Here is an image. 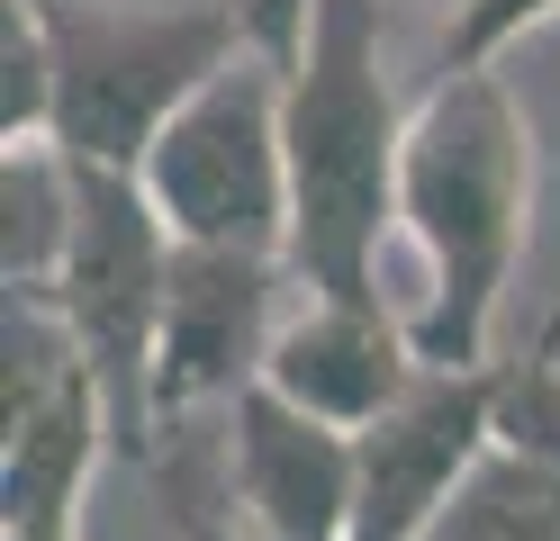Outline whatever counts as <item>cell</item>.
I'll return each instance as SVG.
<instances>
[{
	"mask_svg": "<svg viewBox=\"0 0 560 541\" xmlns=\"http://www.w3.org/2000/svg\"><path fill=\"white\" fill-rule=\"evenodd\" d=\"M416 541H560V460L488 443L479 469L443 496V515Z\"/></svg>",
	"mask_w": 560,
	"mask_h": 541,
	"instance_id": "obj_11",
	"label": "cell"
},
{
	"mask_svg": "<svg viewBox=\"0 0 560 541\" xmlns=\"http://www.w3.org/2000/svg\"><path fill=\"white\" fill-rule=\"evenodd\" d=\"M226 487L262 541H353L362 451L343 424L307 415L271 379H254L226 407Z\"/></svg>",
	"mask_w": 560,
	"mask_h": 541,
	"instance_id": "obj_8",
	"label": "cell"
},
{
	"mask_svg": "<svg viewBox=\"0 0 560 541\" xmlns=\"http://www.w3.org/2000/svg\"><path fill=\"white\" fill-rule=\"evenodd\" d=\"M280 252H235V244H172V289H163V343H154V433L190 407H235L262 379L271 334H280Z\"/></svg>",
	"mask_w": 560,
	"mask_h": 541,
	"instance_id": "obj_6",
	"label": "cell"
},
{
	"mask_svg": "<svg viewBox=\"0 0 560 541\" xmlns=\"http://www.w3.org/2000/svg\"><path fill=\"white\" fill-rule=\"evenodd\" d=\"M163 289H172V226L154 216L136 172L82 163V216L55 271V316L73 325L100 397H109L118 451H154V343H163Z\"/></svg>",
	"mask_w": 560,
	"mask_h": 541,
	"instance_id": "obj_5",
	"label": "cell"
},
{
	"mask_svg": "<svg viewBox=\"0 0 560 541\" xmlns=\"http://www.w3.org/2000/svg\"><path fill=\"white\" fill-rule=\"evenodd\" d=\"M235 10H244V36H254V55L290 63V55L307 46V27H317L326 0H235Z\"/></svg>",
	"mask_w": 560,
	"mask_h": 541,
	"instance_id": "obj_15",
	"label": "cell"
},
{
	"mask_svg": "<svg viewBox=\"0 0 560 541\" xmlns=\"http://www.w3.org/2000/svg\"><path fill=\"white\" fill-rule=\"evenodd\" d=\"M0 541H82V524H19V532H0Z\"/></svg>",
	"mask_w": 560,
	"mask_h": 541,
	"instance_id": "obj_17",
	"label": "cell"
},
{
	"mask_svg": "<svg viewBox=\"0 0 560 541\" xmlns=\"http://www.w3.org/2000/svg\"><path fill=\"white\" fill-rule=\"evenodd\" d=\"M542 19H560V0H462L443 19V63H498L515 36H534Z\"/></svg>",
	"mask_w": 560,
	"mask_h": 541,
	"instance_id": "obj_14",
	"label": "cell"
},
{
	"mask_svg": "<svg viewBox=\"0 0 560 541\" xmlns=\"http://www.w3.org/2000/svg\"><path fill=\"white\" fill-rule=\"evenodd\" d=\"M534 172H542L534 118L506 91V72L443 63L407 118V172H398V226L425 252V307L407 316L425 361H452V371L488 361L515 262L534 244Z\"/></svg>",
	"mask_w": 560,
	"mask_h": 541,
	"instance_id": "obj_1",
	"label": "cell"
},
{
	"mask_svg": "<svg viewBox=\"0 0 560 541\" xmlns=\"http://www.w3.org/2000/svg\"><path fill=\"white\" fill-rule=\"evenodd\" d=\"M182 541H235V532L208 515V505H182Z\"/></svg>",
	"mask_w": 560,
	"mask_h": 541,
	"instance_id": "obj_16",
	"label": "cell"
},
{
	"mask_svg": "<svg viewBox=\"0 0 560 541\" xmlns=\"http://www.w3.org/2000/svg\"><path fill=\"white\" fill-rule=\"evenodd\" d=\"M498 443L560 460V316L515 361H498Z\"/></svg>",
	"mask_w": 560,
	"mask_h": 541,
	"instance_id": "obj_12",
	"label": "cell"
},
{
	"mask_svg": "<svg viewBox=\"0 0 560 541\" xmlns=\"http://www.w3.org/2000/svg\"><path fill=\"white\" fill-rule=\"evenodd\" d=\"M488 443H498V361H470V371L425 361L398 407L353 433V451H362L353 541H416L443 515V496L479 469Z\"/></svg>",
	"mask_w": 560,
	"mask_h": 541,
	"instance_id": "obj_7",
	"label": "cell"
},
{
	"mask_svg": "<svg viewBox=\"0 0 560 541\" xmlns=\"http://www.w3.org/2000/svg\"><path fill=\"white\" fill-rule=\"evenodd\" d=\"M280 91H290V63L244 46L145 144L136 180H145L154 216L172 226V244H235V252H280L290 262V136H280Z\"/></svg>",
	"mask_w": 560,
	"mask_h": 541,
	"instance_id": "obj_4",
	"label": "cell"
},
{
	"mask_svg": "<svg viewBox=\"0 0 560 541\" xmlns=\"http://www.w3.org/2000/svg\"><path fill=\"white\" fill-rule=\"evenodd\" d=\"M55 127V63H46V27L37 0L0 10V144H27Z\"/></svg>",
	"mask_w": 560,
	"mask_h": 541,
	"instance_id": "obj_13",
	"label": "cell"
},
{
	"mask_svg": "<svg viewBox=\"0 0 560 541\" xmlns=\"http://www.w3.org/2000/svg\"><path fill=\"white\" fill-rule=\"evenodd\" d=\"M73 216H82V163L55 136L0 144V280L10 289H55Z\"/></svg>",
	"mask_w": 560,
	"mask_h": 541,
	"instance_id": "obj_10",
	"label": "cell"
},
{
	"mask_svg": "<svg viewBox=\"0 0 560 541\" xmlns=\"http://www.w3.org/2000/svg\"><path fill=\"white\" fill-rule=\"evenodd\" d=\"M389 10H425V19H452L462 0H389Z\"/></svg>",
	"mask_w": 560,
	"mask_h": 541,
	"instance_id": "obj_18",
	"label": "cell"
},
{
	"mask_svg": "<svg viewBox=\"0 0 560 541\" xmlns=\"http://www.w3.org/2000/svg\"><path fill=\"white\" fill-rule=\"evenodd\" d=\"M46 63H55V144L73 163L136 172L145 144L172 127L199 82L254 46L235 0H182V10H127V0H37Z\"/></svg>",
	"mask_w": 560,
	"mask_h": 541,
	"instance_id": "obj_3",
	"label": "cell"
},
{
	"mask_svg": "<svg viewBox=\"0 0 560 541\" xmlns=\"http://www.w3.org/2000/svg\"><path fill=\"white\" fill-rule=\"evenodd\" d=\"M416 371H425L416 325H398L380 298H317V289H307L299 316H280L271 361H262V379L290 397V407L326 415L343 433L380 424L416 388Z\"/></svg>",
	"mask_w": 560,
	"mask_h": 541,
	"instance_id": "obj_9",
	"label": "cell"
},
{
	"mask_svg": "<svg viewBox=\"0 0 560 541\" xmlns=\"http://www.w3.org/2000/svg\"><path fill=\"white\" fill-rule=\"evenodd\" d=\"M407 118L389 82V0H326L290 55V280L317 298H380V244L398 226Z\"/></svg>",
	"mask_w": 560,
	"mask_h": 541,
	"instance_id": "obj_2",
	"label": "cell"
}]
</instances>
